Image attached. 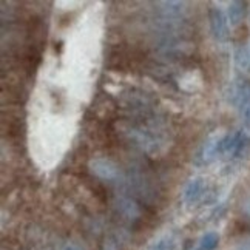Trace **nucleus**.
<instances>
[{"label": "nucleus", "mask_w": 250, "mask_h": 250, "mask_svg": "<svg viewBox=\"0 0 250 250\" xmlns=\"http://www.w3.org/2000/svg\"><path fill=\"white\" fill-rule=\"evenodd\" d=\"M219 238L216 233H207L198 246V250H215L218 246Z\"/></svg>", "instance_id": "nucleus-1"}, {"label": "nucleus", "mask_w": 250, "mask_h": 250, "mask_svg": "<svg viewBox=\"0 0 250 250\" xmlns=\"http://www.w3.org/2000/svg\"><path fill=\"white\" fill-rule=\"evenodd\" d=\"M239 250H250V244H244L241 249H239Z\"/></svg>", "instance_id": "nucleus-3"}, {"label": "nucleus", "mask_w": 250, "mask_h": 250, "mask_svg": "<svg viewBox=\"0 0 250 250\" xmlns=\"http://www.w3.org/2000/svg\"><path fill=\"white\" fill-rule=\"evenodd\" d=\"M171 249V243L168 239H161L159 243H156L150 250H170Z\"/></svg>", "instance_id": "nucleus-2"}]
</instances>
